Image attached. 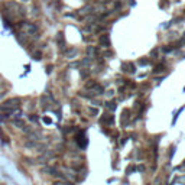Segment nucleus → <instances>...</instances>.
Wrapping results in <instances>:
<instances>
[{"mask_svg": "<svg viewBox=\"0 0 185 185\" xmlns=\"http://www.w3.org/2000/svg\"><path fill=\"white\" fill-rule=\"evenodd\" d=\"M52 185H72L71 182H67V181H62V179H58V181H55Z\"/></svg>", "mask_w": 185, "mask_h": 185, "instance_id": "nucleus-2", "label": "nucleus"}, {"mask_svg": "<svg viewBox=\"0 0 185 185\" xmlns=\"http://www.w3.org/2000/svg\"><path fill=\"white\" fill-rule=\"evenodd\" d=\"M42 174H45V175H55L58 172L54 168H51V166H45V168H42Z\"/></svg>", "mask_w": 185, "mask_h": 185, "instance_id": "nucleus-1", "label": "nucleus"}, {"mask_svg": "<svg viewBox=\"0 0 185 185\" xmlns=\"http://www.w3.org/2000/svg\"><path fill=\"white\" fill-rule=\"evenodd\" d=\"M111 121H113V117H111V116H109V114H107V117L103 119V123H109V124H110Z\"/></svg>", "mask_w": 185, "mask_h": 185, "instance_id": "nucleus-3", "label": "nucleus"}, {"mask_svg": "<svg viewBox=\"0 0 185 185\" xmlns=\"http://www.w3.org/2000/svg\"><path fill=\"white\" fill-rule=\"evenodd\" d=\"M13 124H16V126H23V121H22V120H13Z\"/></svg>", "mask_w": 185, "mask_h": 185, "instance_id": "nucleus-4", "label": "nucleus"}]
</instances>
